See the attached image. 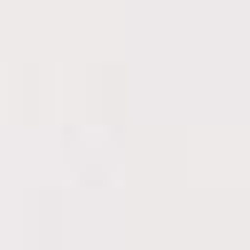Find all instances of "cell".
Masks as SVG:
<instances>
[]
</instances>
